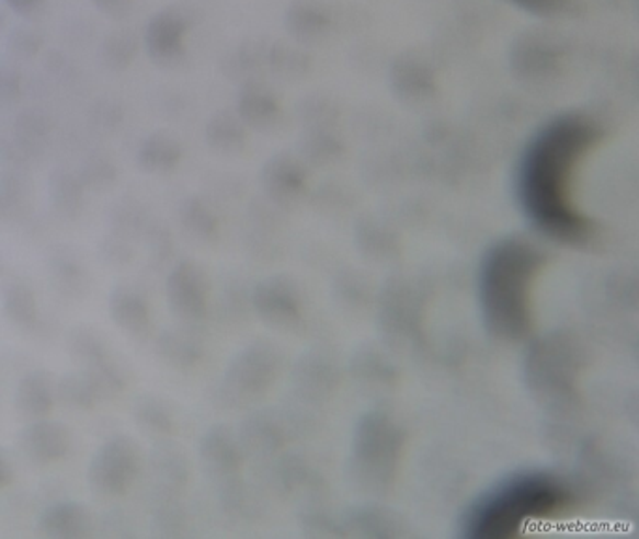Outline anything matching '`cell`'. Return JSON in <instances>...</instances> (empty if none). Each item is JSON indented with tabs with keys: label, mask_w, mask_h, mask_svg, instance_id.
Wrapping results in <instances>:
<instances>
[{
	"label": "cell",
	"mask_w": 639,
	"mask_h": 539,
	"mask_svg": "<svg viewBox=\"0 0 639 539\" xmlns=\"http://www.w3.org/2000/svg\"><path fill=\"white\" fill-rule=\"evenodd\" d=\"M92 4L110 20H124L134 10V0H92Z\"/></svg>",
	"instance_id": "cb8c5ba5"
},
{
	"label": "cell",
	"mask_w": 639,
	"mask_h": 539,
	"mask_svg": "<svg viewBox=\"0 0 639 539\" xmlns=\"http://www.w3.org/2000/svg\"><path fill=\"white\" fill-rule=\"evenodd\" d=\"M115 168L113 163L104 160V158H92L83 168L81 173V184L89 187H105L110 186L111 182L115 180Z\"/></svg>",
	"instance_id": "44dd1931"
},
{
	"label": "cell",
	"mask_w": 639,
	"mask_h": 539,
	"mask_svg": "<svg viewBox=\"0 0 639 539\" xmlns=\"http://www.w3.org/2000/svg\"><path fill=\"white\" fill-rule=\"evenodd\" d=\"M192 345L194 343L187 341L186 335L174 334L173 330H171V332H166L158 341V351L171 366H186L190 362H194L195 358Z\"/></svg>",
	"instance_id": "e0dca14e"
},
{
	"label": "cell",
	"mask_w": 639,
	"mask_h": 539,
	"mask_svg": "<svg viewBox=\"0 0 639 539\" xmlns=\"http://www.w3.org/2000/svg\"><path fill=\"white\" fill-rule=\"evenodd\" d=\"M110 311L116 326L126 334L139 337L149 332L150 309L147 300L132 287H118L113 290L110 300Z\"/></svg>",
	"instance_id": "9c48e42d"
},
{
	"label": "cell",
	"mask_w": 639,
	"mask_h": 539,
	"mask_svg": "<svg viewBox=\"0 0 639 539\" xmlns=\"http://www.w3.org/2000/svg\"><path fill=\"white\" fill-rule=\"evenodd\" d=\"M142 456L132 438L115 437L98 449L89 465V483L102 496H124L141 472Z\"/></svg>",
	"instance_id": "277c9868"
},
{
	"label": "cell",
	"mask_w": 639,
	"mask_h": 539,
	"mask_svg": "<svg viewBox=\"0 0 639 539\" xmlns=\"http://www.w3.org/2000/svg\"><path fill=\"white\" fill-rule=\"evenodd\" d=\"M8 23V18H7V13L2 12V10H0V33H2V31H4V26H7Z\"/></svg>",
	"instance_id": "83f0119b"
},
{
	"label": "cell",
	"mask_w": 639,
	"mask_h": 539,
	"mask_svg": "<svg viewBox=\"0 0 639 539\" xmlns=\"http://www.w3.org/2000/svg\"><path fill=\"white\" fill-rule=\"evenodd\" d=\"M7 311L21 326L33 322L36 309H34V296L31 295V290L25 289L23 285H15L12 293H8Z\"/></svg>",
	"instance_id": "d6986e66"
},
{
	"label": "cell",
	"mask_w": 639,
	"mask_h": 539,
	"mask_svg": "<svg viewBox=\"0 0 639 539\" xmlns=\"http://www.w3.org/2000/svg\"><path fill=\"white\" fill-rule=\"evenodd\" d=\"M55 398H57V386L49 377V372L34 371L28 372L18 386L15 404L23 416L28 420H39V417H47V414L52 412Z\"/></svg>",
	"instance_id": "30bf717a"
},
{
	"label": "cell",
	"mask_w": 639,
	"mask_h": 539,
	"mask_svg": "<svg viewBox=\"0 0 639 539\" xmlns=\"http://www.w3.org/2000/svg\"><path fill=\"white\" fill-rule=\"evenodd\" d=\"M197 23V12L187 4H169L150 18L145 49L150 62L162 70H176L186 60L184 34Z\"/></svg>",
	"instance_id": "5b68a950"
},
{
	"label": "cell",
	"mask_w": 639,
	"mask_h": 539,
	"mask_svg": "<svg viewBox=\"0 0 639 539\" xmlns=\"http://www.w3.org/2000/svg\"><path fill=\"white\" fill-rule=\"evenodd\" d=\"M546 264V253L525 238H503L486 251L478 270V302L493 337L520 341L529 335L535 285Z\"/></svg>",
	"instance_id": "3957f363"
},
{
	"label": "cell",
	"mask_w": 639,
	"mask_h": 539,
	"mask_svg": "<svg viewBox=\"0 0 639 539\" xmlns=\"http://www.w3.org/2000/svg\"><path fill=\"white\" fill-rule=\"evenodd\" d=\"M46 66L49 70L55 71V73H60V71H65L66 58L62 55H58V53H52L47 57Z\"/></svg>",
	"instance_id": "4316f807"
},
{
	"label": "cell",
	"mask_w": 639,
	"mask_h": 539,
	"mask_svg": "<svg viewBox=\"0 0 639 539\" xmlns=\"http://www.w3.org/2000/svg\"><path fill=\"white\" fill-rule=\"evenodd\" d=\"M102 386L94 379L92 372H79L62 379L57 386V393L60 399L76 409H91L102 395Z\"/></svg>",
	"instance_id": "5bb4252c"
},
{
	"label": "cell",
	"mask_w": 639,
	"mask_h": 539,
	"mask_svg": "<svg viewBox=\"0 0 639 539\" xmlns=\"http://www.w3.org/2000/svg\"><path fill=\"white\" fill-rule=\"evenodd\" d=\"M38 527L49 538L78 539L91 532L92 517L83 504L58 502L42 514Z\"/></svg>",
	"instance_id": "ba28073f"
},
{
	"label": "cell",
	"mask_w": 639,
	"mask_h": 539,
	"mask_svg": "<svg viewBox=\"0 0 639 539\" xmlns=\"http://www.w3.org/2000/svg\"><path fill=\"white\" fill-rule=\"evenodd\" d=\"M136 424L149 435L166 437L174 429V414L166 401L145 398L136 404Z\"/></svg>",
	"instance_id": "4fadbf2b"
},
{
	"label": "cell",
	"mask_w": 639,
	"mask_h": 539,
	"mask_svg": "<svg viewBox=\"0 0 639 539\" xmlns=\"http://www.w3.org/2000/svg\"><path fill=\"white\" fill-rule=\"evenodd\" d=\"M139 53V38L129 31H116L100 47V60L113 73L128 70Z\"/></svg>",
	"instance_id": "7c38bea8"
},
{
	"label": "cell",
	"mask_w": 639,
	"mask_h": 539,
	"mask_svg": "<svg viewBox=\"0 0 639 539\" xmlns=\"http://www.w3.org/2000/svg\"><path fill=\"white\" fill-rule=\"evenodd\" d=\"M21 92V73L8 58H0V107L12 105Z\"/></svg>",
	"instance_id": "ffe728a7"
},
{
	"label": "cell",
	"mask_w": 639,
	"mask_h": 539,
	"mask_svg": "<svg viewBox=\"0 0 639 539\" xmlns=\"http://www.w3.org/2000/svg\"><path fill=\"white\" fill-rule=\"evenodd\" d=\"M7 4L21 18H36L44 12L46 0H7Z\"/></svg>",
	"instance_id": "d4e9b609"
},
{
	"label": "cell",
	"mask_w": 639,
	"mask_h": 539,
	"mask_svg": "<svg viewBox=\"0 0 639 539\" xmlns=\"http://www.w3.org/2000/svg\"><path fill=\"white\" fill-rule=\"evenodd\" d=\"M152 469H155L156 478L169 489H174L179 480L184 478V472H182L184 467L181 465V459L174 456V449L168 448V446L156 454Z\"/></svg>",
	"instance_id": "ac0fdd59"
},
{
	"label": "cell",
	"mask_w": 639,
	"mask_h": 539,
	"mask_svg": "<svg viewBox=\"0 0 639 539\" xmlns=\"http://www.w3.org/2000/svg\"><path fill=\"white\" fill-rule=\"evenodd\" d=\"M182 148L173 135L152 134L142 141L137 152V163L142 171L152 174H168L181 161Z\"/></svg>",
	"instance_id": "8fae6325"
},
{
	"label": "cell",
	"mask_w": 639,
	"mask_h": 539,
	"mask_svg": "<svg viewBox=\"0 0 639 539\" xmlns=\"http://www.w3.org/2000/svg\"><path fill=\"white\" fill-rule=\"evenodd\" d=\"M42 45L44 36L31 25L18 26L8 36V53L13 60H31L38 55Z\"/></svg>",
	"instance_id": "2e32d148"
},
{
	"label": "cell",
	"mask_w": 639,
	"mask_h": 539,
	"mask_svg": "<svg viewBox=\"0 0 639 539\" xmlns=\"http://www.w3.org/2000/svg\"><path fill=\"white\" fill-rule=\"evenodd\" d=\"M596 131L580 121H559L536 135L523 156L517 195L523 214L544 237L561 244H581L591 232L575 206V169L591 152Z\"/></svg>",
	"instance_id": "6da1fadb"
},
{
	"label": "cell",
	"mask_w": 639,
	"mask_h": 539,
	"mask_svg": "<svg viewBox=\"0 0 639 539\" xmlns=\"http://www.w3.org/2000/svg\"><path fill=\"white\" fill-rule=\"evenodd\" d=\"M166 293L171 311L186 321L197 319L205 311L207 289L205 279L195 264H179L169 276Z\"/></svg>",
	"instance_id": "8992f818"
},
{
	"label": "cell",
	"mask_w": 639,
	"mask_h": 539,
	"mask_svg": "<svg viewBox=\"0 0 639 539\" xmlns=\"http://www.w3.org/2000/svg\"><path fill=\"white\" fill-rule=\"evenodd\" d=\"M81 187L83 184L70 173L58 171L53 174L52 197L60 213H76L81 208V199H83Z\"/></svg>",
	"instance_id": "9a60e30c"
},
{
	"label": "cell",
	"mask_w": 639,
	"mask_h": 539,
	"mask_svg": "<svg viewBox=\"0 0 639 539\" xmlns=\"http://www.w3.org/2000/svg\"><path fill=\"white\" fill-rule=\"evenodd\" d=\"M12 480V462L7 454L0 449V489L4 488Z\"/></svg>",
	"instance_id": "484cf974"
},
{
	"label": "cell",
	"mask_w": 639,
	"mask_h": 539,
	"mask_svg": "<svg viewBox=\"0 0 639 539\" xmlns=\"http://www.w3.org/2000/svg\"><path fill=\"white\" fill-rule=\"evenodd\" d=\"M18 134H20L23 141H38L46 134V123H44V116H39L38 113L34 111H26L20 116L18 121Z\"/></svg>",
	"instance_id": "603a6c76"
},
{
	"label": "cell",
	"mask_w": 639,
	"mask_h": 539,
	"mask_svg": "<svg viewBox=\"0 0 639 539\" xmlns=\"http://www.w3.org/2000/svg\"><path fill=\"white\" fill-rule=\"evenodd\" d=\"M569 483L548 470H522L478 494L459 520L467 539H511L525 528L559 519L574 507Z\"/></svg>",
	"instance_id": "7a4b0ae2"
},
{
	"label": "cell",
	"mask_w": 639,
	"mask_h": 539,
	"mask_svg": "<svg viewBox=\"0 0 639 539\" xmlns=\"http://www.w3.org/2000/svg\"><path fill=\"white\" fill-rule=\"evenodd\" d=\"M123 116L121 103L113 102V100H102L92 107V123L102 129L115 128L123 121Z\"/></svg>",
	"instance_id": "7402d4cb"
},
{
	"label": "cell",
	"mask_w": 639,
	"mask_h": 539,
	"mask_svg": "<svg viewBox=\"0 0 639 539\" xmlns=\"http://www.w3.org/2000/svg\"><path fill=\"white\" fill-rule=\"evenodd\" d=\"M20 446L28 459L49 465L65 459L71 448L70 431L47 417L33 420L20 437Z\"/></svg>",
	"instance_id": "52a82bcc"
}]
</instances>
